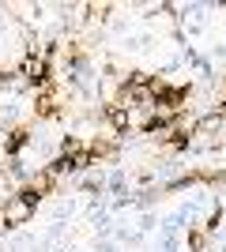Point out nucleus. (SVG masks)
<instances>
[{"label":"nucleus","instance_id":"f257e3e1","mask_svg":"<svg viewBox=\"0 0 226 252\" xmlns=\"http://www.w3.org/2000/svg\"><path fill=\"white\" fill-rule=\"evenodd\" d=\"M19 79L27 83V91H42V87L53 83V64L38 57V53H27L19 61Z\"/></svg>","mask_w":226,"mask_h":252},{"label":"nucleus","instance_id":"f03ea898","mask_svg":"<svg viewBox=\"0 0 226 252\" xmlns=\"http://www.w3.org/2000/svg\"><path fill=\"white\" fill-rule=\"evenodd\" d=\"M34 215H38V211H34L27 200H19L15 192H11V200H4V226H8V233L19 230V226H31Z\"/></svg>","mask_w":226,"mask_h":252},{"label":"nucleus","instance_id":"7ed1b4c3","mask_svg":"<svg viewBox=\"0 0 226 252\" xmlns=\"http://www.w3.org/2000/svg\"><path fill=\"white\" fill-rule=\"evenodd\" d=\"M31 128L27 125H15V128H8V136H0V158L8 162V158H19L23 151L31 147Z\"/></svg>","mask_w":226,"mask_h":252},{"label":"nucleus","instance_id":"20e7f679","mask_svg":"<svg viewBox=\"0 0 226 252\" xmlns=\"http://www.w3.org/2000/svg\"><path fill=\"white\" fill-rule=\"evenodd\" d=\"M193 136H204V139L226 136V113H223V109H211V113L196 117V121H193Z\"/></svg>","mask_w":226,"mask_h":252},{"label":"nucleus","instance_id":"39448f33","mask_svg":"<svg viewBox=\"0 0 226 252\" xmlns=\"http://www.w3.org/2000/svg\"><path fill=\"white\" fill-rule=\"evenodd\" d=\"M87 155H91V162H113L121 155V147L113 136H91L87 139Z\"/></svg>","mask_w":226,"mask_h":252},{"label":"nucleus","instance_id":"423d86ee","mask_svg":"<svg viewBox=\"0 0 226 252\" xmlns=\"http://www.w3.org/2000/svg\"><path fill=\"white\" fill-rule=\"evenodd\" d=\"M102 121L113 128V136H129V132H132V109H121V105H102Z\"/></svg>","mask_w":226,"mask_h":252},{"label":"nucleus","instance_id":"0eeeda50","mask_svg":"<svg viewBox=\"0 0 226 252\" xmlns=\"http://www.w3.org/2000/svg\"><path fill=\"white\" fill-rule=\"evenodd\" d=\"M181 245L189 252H211V249H215V237H211L204 226H189V237H185Z\"/></svg>","mask_w":226,"mask_h":252},{"label":"nucleus","instance_id":"6e6552de","mask_svg":"<svg viewBox=\"0 0 226 252\" xmlns=\"http://www.w3.org/2000/svg\"><path fill=\"white\" fill-rule=\"evenodd\" d=\"M79 192L91 196V200L106 196V173H102V169H98V173H83V177H79Z\"/></svg>","mask_w":226,"mask_h":252},{"label":"nucleus","instance_id":"1a4fd4ad","mask_svg":"<svg viewBox=\"0 0 226 252\" xmlns=\"http://www.w3.org/2000/svg\"><path fill=\"white\" fill-rule=\"evenodd\" d=\"M15 181V185H31V177H34V169H27V162H23V158H8V162H4V181Z\"/></svg>","mask_w":226,"mask_h":252},{"label":"nucleus","instance_id":"9d476101","mask_svg":"<svg viewBox=\"0 0 226 252\" xmlns=\"http://www.w3.org/2000/svg\"><path fill=\"white\" fill-rule=\"evenodd\" d=\"M31 185H34L38 192H42V196H53V192H57V185H61V177H57L53 169L38 166V169H34V177H31Z\"/></svg>","mask_w":226,"mask_h":252},{"label":"nucleus","instance_id":"9b49d317","mask_svg":"<svg viewBox=\"0 0 226 252\" xmlns=\"http://www.w3.org/2000/svg\"><path fill=\"white\" fill-rule=\"evenodd\" d=\"M121 192H132V189H129V177H125V169L113 166V169L106 173V196H121Z\"/></svg>","mask_w":226,"mask_h":252},{"label":"nucleus","instance_id":"f8f14e48","mask_svg":"<svg viewBox=\"0 0 226 252\" xmlns=\"http://www.w3.org/2000/svg\"><path fill=\"white\" fill-rule=\"evenodd\" d=\"M15 196H19V200H27V203H31L34 211H38V207L45 203V196H42L38 189H34V185H23V189H15Z\"/></svg>","mask_w":226,"mask_h":252},{"label":"nucleus","instance_id":"ddd939ff","mask_svg":"<svg viewBox=\"0 0 226 252\" xmlns=\"http://www.w3.org/2000/svg\"><path fill=\"white\" fill-rule=\"evenodd\" d=\"M151 230H159V219H155V211H140V226H136V233H143V237H147Z\"/></svg>","mask_w":226,"mask_h":252},{"label":"nucleus","instance_id":"4468645a","mask_svg":"<svg viewBox=\"0 0 226 252\" xmlns=\"http://www.w3.org/2000/svg\"><path fill=\"white\" fill-rule=\"evenodd\" d=\"M31 245H34V237H31V233H15V237H11V241L4 245V249H8V252H27Z\"/></svg>","mask_w":226,"mask_h":252},{"label":"nucleus","instance_id":"2eb2a0df","mask_svg":"<svg viewBox=\"0 0 226 252\" xmlns=\"http://www.w3.org/2000/svg\"><path fill=\"white\" fill-rule=\"evenodd\" d=\"M72 215H75L72 200H65V203H57V207H53V222H61V226H65V219H72Z\"/></svg>","mask_w":226,"mask_h":252},{"label":"nucleus","instance_id":"dca6fc26","mask_svg":"<svg viewBox=\"0 0 226 252\" xmlns=\"http://www.w3.org/2000/svg\"><path fill=\"white\" fill-rule=\"evenodd\" d=\"M91 252H121L117 241H109V237H95V249Z\"/></svg>","mask_w":226,"mask_h":252},{"label":"nucleus","instance_id":"f3484780","mask_svg":"<svg viewBox=\"0 0 226 252\" xmlns=\"http://www.w3.org/2000/svg\"><path fill=\"white\" fill-rule=\"evenodd\" d=\"M0 226H4V196H0Z\"/></svg>","mask_w":226,"mask_h":252}]
</instances>
